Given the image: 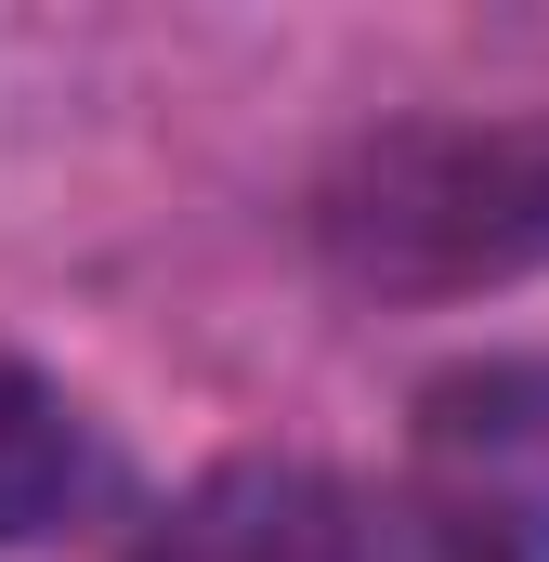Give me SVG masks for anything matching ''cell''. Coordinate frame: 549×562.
<instances>
[{"label": "cell", "instance_id": "obj_1", "mask_svg": "<svg viewBox=\"0 0 549 562\" xmlns=\"http://www.w3.org/2000/svg\"><path fill=\"white\" fill-rule=\"evenodd\" d=\"M314 249L367 301H484L549 276V119H380L327 157Z\"/></svg>", "mask_w": 549, "mask_h": 562}, {"label": "cell", "instance_id": "obj_2", "mask_svg": "<svg viewBox=\"0 0 549 562\" xmlns=\"http://www.w3.org/2000/svg\"><path fill=\"white\" fill-rule=\"evenodd\" d=\"M393 524L445 562H549V353H484L418 393Z\"/></svg>", "mask_w": 549, "mask_h": 562}, {"label": "cell", "instance_id": "obj_3", "mask_svg": "<svg viewBox=\"0 0 549 562\" xmlns=\"http://www.w3.org/2000/svg\"><path fill=\"white\" fill-rule=\"evenodd\" d=\"M132 562H380V510L314 458H223L144 524Z\"/></svg>", "mask_w": 549, "mask_h": 562}, {"label": "cell", "instance_id": "obj_4", "mask_svg": "<svg viewBox=\"0 0 549 562\" xmlns=\"http://www.w3.org/2000/svg\"><path fill=\"white\" fill-rule=\"evenodd\" d=\"M92 497H105V445H92V419H79L26 353H0V550L66 537Z\"/></svg>", "mask_w": 549, "mask_h": 562}, {"label": "cell", "instance_id": "obj_5", "mask_svg": "<svg viewBox=\"0 0 549 562\" xmlns=\"http://www.w3.org/2000/svg\"><path fill=\"white\" fill-rule=\"evenodd\" d=\"M380 562H445V550H418L406 524H380Z\"/></svg>", "mask_w": 549, "mask_h": 562}]
</instances>
